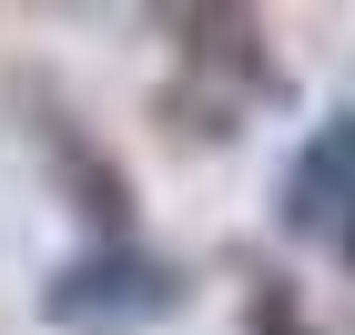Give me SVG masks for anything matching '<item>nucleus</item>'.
<instances>
[{
    "mask_svg": "<svg viewBox=\"0 0 355 335\" xmlns=\"http://www.w3.org/2000/svg\"><path fill=\"white\" fill-rule=\"evenodd\" d=\"M274 223H284L304 254H325L335 275H355V112H325V122L295 142L284 194H274Z\"/></svg>",
    "mask_w": 355,
    "mask_h": 335,
    "instance_id": "7ed1b4c3",
    "label": "nucleus"
},
{
    "mask_svg": "<svg viewBox=\"0 0 355 335\" xmlns=\"http://www.w3.org/2000/svg\"><path fill=\"white\" fill-rule=\"evenodd\" d=\"M183 31V82H163L173 132H203V142H234V112L244 102H284V61L264 51V21L234 10V0H203V10H173Z\"/></svg>",
    "mask_w": 355,
    "mask_h": 335,
    "instance_id": "f257e3e1",
    "label": "nucleus"
},
{
    "mask_svg": "<svg viewBox=\"0 0 355 335\" xmlns=\"http://www.w3.org/2000/svg\"><path fill=\"white\" fill-rule=\"evenodd\" d=\"M21 112H31V153H41V173L61 183V203H71L102 244H132V173L102 153V132H92L61 92H21Z\"/></svg>",
    "mask_w": 355,
    "mask_h": 335,
    "instance_id": "20e7f679",
    "label": "nucleus"
},
{
    "mask_svg": "<svg viewBox=\"0 0 355 335\" xmlns=\"http://www.w3.org/2000/svg\"><path fill=\"white\" fill-rule=\"evenodd\" d=\"M254 335H304V315H295V295H274V284H254Z\"/></svg>",
    "mask_w": 355,
    "mask_h": 335,
    "instance_id": "39448f33",
    "label": "nucleus"
},
{
    "mask_svg": "<svg viewBox=\"0 0 355 335\" xmlns=\"http://www.w3.org/2000/svg\"><path fill=\"white\" fill-rule=\"evenodd\" d=\"M183 295H193L183 264H163V254H142V244H92V254H71L41 284V315L61 335H142V325H163Z\"/></svg>",
    "mask_w": 355,
    "mask_h": 335,
    "instance_id": "f03ea898",
    "label": "nucleus"
}]
</instances>
